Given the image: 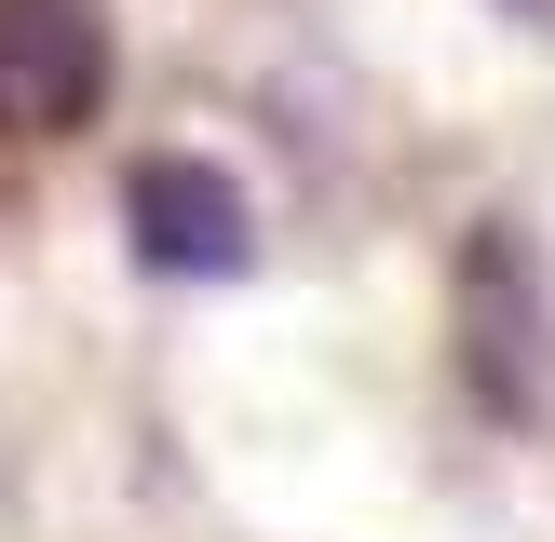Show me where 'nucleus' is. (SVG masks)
<instances>
[{
    "instance_id": "1",
    "label": "nucleus",
    "mask_w": 555,
    "mask_h": 542,
    "mask_svg": "<svg viewBox=\"0 0 555 542\" xmlns=\"http://www.w3.org/2000/svg\"><path fill=\"white\" fill-rule=\"evenodd\" d=\"M122 244H135L150 285H231V271H258V204H244L231 163L150 150L122 177Z\"/></svg>"
},
{
    "instance_id": "2",
    "label": "nucleus",
    "mask_w": 555,
    "mask_h": 542,
    "mask_svg": "<svg viewBox=\"0 0 555 542\" xmlns=\"http://www.w3.org/2000/svg\"><path fill=\"white\" fill-rule=\"evenodd\" d=\"M461 393H475V421H529L542 406V258L502 217L461 244Z\"/></svg>"
},
{
    "instance_id": "3",
    "label": "nucleus",
    "mask_w": 555,
    "mask_h": 542,
    "mask_svg": "<svg viewBox=\"0 0 555 542\" xmlns=\"http://www.w3.org/2000/svg\"><path fill=\"white\" fill-rule=\"evenodd\" d=\"M108 108V0H0V136H81Z\"/></svg>"
},
{
    "instance_id": "4",
    "label": "nucleus",
    "mask_w": 555,
    "mask_h": 542,
    "mask_svg": "<svg viewBox=\"0 0 555 542\" xmlns=\"http://www.w3.org/2000/svg\"><path fill=\"white\" fill-rule=\"evenodd\" d=\"M515 14H555V0H515Z\"/></svg>"
}]
</instances>
